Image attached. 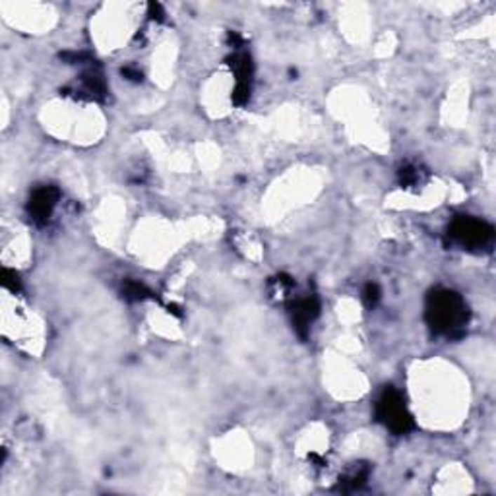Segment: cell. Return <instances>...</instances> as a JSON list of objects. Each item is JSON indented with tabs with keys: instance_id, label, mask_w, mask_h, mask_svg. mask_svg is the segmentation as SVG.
<instances>
[{
	"instance_id": "cell-7",
	"label": "cell",
	"mask_w": 496,
	"mask_h": 496,
	"mask_svg": "<svg viewBox=\"0 0 496 496\" xmlns=\"http://www.w3.org/2000/svg\"><path fill=\"white\" fill-rule=\"evenodd\" d=\"M227 65L231 66V70L235 72L236 86H248V88H253L254 65L253 57H250L246 51H235V53L227 58Z\"/></svg>"
},
{
	"instance_id": "cell-10",
	"label": "cell",
	"mask_w": 496,
	"mask_h": 496,
	"mask_svg": "<svg viewBox=\"0 0 496 496\" xmlns=\"http://www.w3.org/2000/svg\"><path fill=\"white\" fill-rule=\"evenodd\" d=\"M423 173L415 165H403L398 171V180L401 188H415L423 182Z\"/></svg>"
},
{
	"instance_id": "cell-3",
	"label": "cell",
	"mask_w": 496,
	"mask_h": 496,
	"mask_svg": "<svg viewBox=\"0 0 496 496\" xmlns=\"http://www.w3.org/2000/svg\"><path fill=\"white\" fill-rule=\"evenodd\" d=\"M376 419L394 434H407L415 429V421H413V415L407 411L403 396L391 386L382 391V396L376 403Z\"/></svg>"
},
{
	"instance_id": "cell-12",
	"label": "cell",
	"mask_w": 496,
	"mask_h": 496,
	"mask_svg": "<svg viewBox=\"0 0 496 496\" xmlns=\"http://www.w3.org/2000/svg\"><path fill=\"white\" fill-rule=\"evenodd\" d=\"M0 281H2V287L8 289V291H12V293H20V291H22V281H20V277H18L16 272H12V269L8 268L2 269Z\"/></svg>"
},
{
	"instance_id": "cell-13",
	"label": "cell",
	"mask_w": 496,
	"mask_h": 496,
	"mask_svg": "<svg viewBox=\"0 0 496 496\" xmlns=\"http://www.w3.org/2000/svg\"><path fill=\"white\" fill-rule=\"evenodd\" d=\"M380 297H382V291L380 287L376 283H366L365 291H363V301H365L366 309H375L376 304L380 302Z\"/></svg>"
},
{
	"instance_id": "cell-2",
	"label": "cell",
	"mask_w": 496,
	"mask_h": 496,
	"mask_svg": "<svg viewBox=\"0 0 496 496\" xmlns=\"http://www.w3.org/2000/svg\"><path fill=\"white\" fill-rule=\"evenodd\" d=\"M448 239L450 243L460 244L464 250L481 253L495 241V229L492 225H488L487 221L475 220L469 215H460L448 227Z\"/></svg>"
},
{
	"instance_id": "cell-4",
	"label": "cell",
	"mask_w": 496,
	"mask_h": 496,
	"mask_svg": "<svg viewBox=\"0 0 496 496\" xmlns=\"http://www.w3.org/2000/svg\"><path fill=\"white\" fill-rule=\"evenodd\" d=\"M60 200V190L57 187H41L33 190L27 202V215L35 225H45Z\"/></svg>"
},
{
	"instance_id": "cell-11",
	"label": "cell",
	"mask_w": 496,
	"mask_h": 496,
	"mask_svg": "<svg viewBox=\"0 0 496 496\" xmlns=\"http://www.w3.org/2000/svg\"><path fill=\"white\" fill-rule=\"evenodd\" d=\"M293 287H295L293 277L285 276V274H279V276L269 279V289H272V293L279 295V297H287V295L291 293Z\"/></svg>"
},
{
	"instance_id": "cell-1",
	"label": "cell",
	"mask_w": 496,
	"mask_h": 496,
	"mask_svg": "<svg viewBox=\"0 0 496 496\" xmlns=\"http://www.w3.org/2000/svg\"><path fill=\"white\" fill-rule=\"evenodd\" d=\"M424 320L434 334L456 337L464 334L469 322V309L465 301L450 289H436L427 297Z\"/></svg>"
},
{
	"instance_id": "cell-16",
	"label": "cell",
	"mask_w": 496,
	"mask_h": 496,
	"mask_svg": "<svg viewBox=\"0 0 496 496\" xmlns=\"http://www.w3.org/2000/svg\"><path fill=\"white\" fill-rule=\"evenodd\" d=\"M121 74L126 78V80H130V81H142V72H140L138 68H134V66H124L121 70Z\"/></svg>"
},
{
	"instance_id": "cell-15",
	"label": "cell",
	"mask_w": 496,
	"mask_h": 496,
	"mask_svg": "<svg viewBox=\"0 0 496 496\" xmlns=\"http://www.w3.org/2000/svg\"><path fill=\"white\" fill-rule=\"evenodd\" d=\"M147 16H149V20H154V22H163L165 20V12H163V6L159 4V2H149L147 4Z\"/></svg>"
},
{
	"instance_id": "cell-9",
	"label": "cell",
	"mask_w": 496,
	"mask_h": 496,
	"mask_svg": "<svg viewBox=\"0 0 496 496\" xmlns=\"http://www.w3.org/2000/svg\"><path fill=\"white\" fill-rule=\"evenodd\" d=\"M121 293H122V299H126V301L130 302H142V301H147V299H154V293L147 289L146 285L140 283V281H132V279H128V281L122 283Z\"/></svg>"
},
{
	"instance_id": "cell-6",
	"label": "cell",
	"mask_w": 496,
	"mask_h": 496,
	"mask_svg": "<svg viewBox=\"0 0 496 496\" xmlns=\"http://www.w3.org/2000/svg\"><path fill=\"white\" fill-rule=\"evenodd\" d=\"M80 90L68 91L65 90V95L76 93V98L88 99V101H105L107 98V81L98 66H91L86 72L81 74Z\"/></svg>"
},
{
	"instance_id": "cell-14",
	"label": "cell",
	"mask_w": 496,
	"mask_h": 496,
	"mask_svg": "<svg viewBox=\"0 0 496 496\" xmlns=\"http://www.w3.org/2000/svg\"><path fill=\"white\" fill-rule=\"evenodd\" d=\"M60 58H62L65 62H68V65H90V62H93L88 53H76V51H72V53H62Z\"/></svg>"
},
{
	"instance_id": "cell-5",
	"label": "cell",
	"mask_w": 496,
	"mask_h": 496,
	"mask_svg": "<svg viewBox=\"0 0 496 496\" xmlns=\"http://www.w3.org/2000/svg\"><path fill=\"white\" fill-rule=\"evenodd\" d=\"M289 310H291V322H293L295 332L304 340L309 335L310 324L320 314V301L314 295H309V297H302L299 301H295Z\"/></svg>"
},
{
	"instance_id": "cell-8",
	"label": "cell",
	"mask_w": 496,
	"mask_h": 496,
	"mask_svg": "<svg viewBox=\"0 0 496 496\" xmlns=\"http://www.w3.org/2000/svg\"><path fill=\"white\" fill-rule=\"evenodd\" d=\"M368 475H370V465L363 464V462L353 464L340 477V483H337L335 490H340V492H355L358 488L365 487L366 481H368Z\"/></svg>"
}]
</instances>
